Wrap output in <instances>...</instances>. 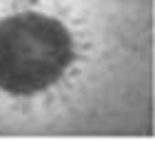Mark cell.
I'll use <instances>...</instances> for the list:
<instances>
[{
	"label": "cell",
	"mask_w": 155,
	"mask_h": 141,
	"mask_svg": "<svg viewBox=\"0 0 155 141\" xmlns=\"http://www.w3.org/2000/svg\"><path fill=\"white\" fill-rule=\"evenodd\" d=\"M74 59L67 27L49 15L20 12L0 20V89L30 97L49 89Z\"/></svg>",
	"instance_id": "cell-1"
}]
</instances>
